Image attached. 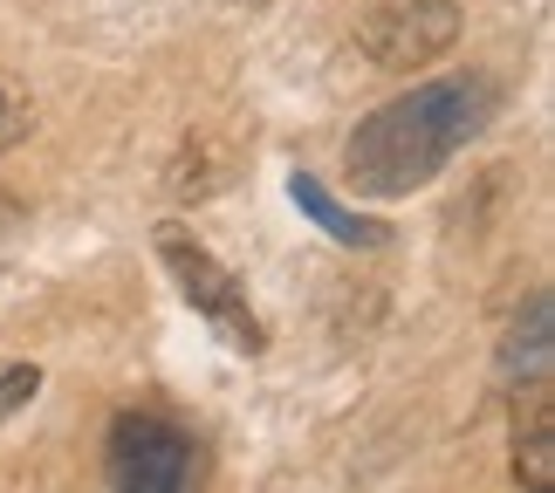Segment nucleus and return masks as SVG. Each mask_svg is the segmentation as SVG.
<instances>
[{"mask_svg": "<svg viewBox=\"0 0 555 493\" xmlns=\"http://www.w3.org/2000/svg\"><path fill=\"white\" fill-rule=\"evenodd\" d=\"M494 111L501 96L487 76H446V82H425V90H404L350 131L344 171L364 199H404V192L433 185L494 124Z\"/></svg>", "mask_w": 555, "mask_h": 493, "instance_id": "1", "label": "nucleus"}, {"mask_svg": "<svg viewBox=\"0 0 555 493\" xmlns=\"http://www.w3.org/2000/svg\"><path fill=\"white\" fill-rule=\"evenodd\" d=\"M158 254H165V268H172V282L185 288V302L199 309V323L220 336V342H233V350H268V329H261V315H254V302H247V288L233 282V274L212 261V254L192 241L185 226H158Z\"/></svg>", "mask_w": 555, "mask_h": 493, "instance_id": "2", "label": "nucleus"}, {"mask_svg": "<svg viewBox=\"0 0 555 493\" xmlns=\"http://www.w3.org/2000/svg\"><path fill=\"white\" fill-rule=\"evenodd\" d=\"M111 493H185L192 486V439L158 412H117L103 439Z\"/></svg>", "mask_w": 555, "mask_h": 493, "instance_id": "3", "label": "nucleus"}, {"mask_svg": "<svg viewBox=\"0 0 555 493\" xmlns=\"http://www.w3.org/2000/svg\"><path fill=\"white\" fill-rule=\"evenodd\" d=\"M460 41V0H377V8L357 21V49H364L377 69H425Z\"/></svg>", "mask_w": 555, "mask_h": 493, "instance_id": "4", "label": "nucleus"}, {"mask_svg": "<svg viewBox=\"0 0 555 493\" xmlns=\"http://www.w3.org/2000/svg\"><path fill=\"white\" fill-rule=\"evenodd\" d=\"M515 486L555 493V404H548V384H528V404H515Z\"/></svg>", "mask_w": 555, "mask_h": 493, "instance_id": "5", "label": "nucleus"}, {"mask_svg": "<svg viewBox=\"0 0 555 493\" xmlns=\"http://www.w3.org/2000/svg\"><path fill=\"white\" fill-rule=\"evenodd\" d=\"M288 192H295V206H302L309 220L330 233V241H344V247H391V226H384V220H371V212H350V206H336L330 192L309 179V171H302V179H295Z\"/></svg>", "mask_w": 555, "mask_h": 493, "instance_id": "6", "label": "nucleus"}, {"mask_svg": "<svg viewBox=\"0 0 555 493\" xmlns=\"http://www.w3.org/2000/svg\"><path fill=\"white\" fill-rule=\"evenodd\" d=\"M548 363H555V350H548V295H528L521 323H515V336H507L501 371H507L515 391H528V384H548Z\"/></svg>", "mask_w": 555, "mask_h": 493, "instance_id": "7", "label": "nucleus"}, {"mask_svg": "<svg viewBox=\"0 0 555 493\" xmlns=\"http://www.w3.org/2000/svg\"><path fill=\"white\" fill-rule=\"evenodd\" d=\"M35 391H41V371H35V363H0V418L21 412Z\"/></svg>", "mask_w": 555, "mask_h": 493, "instance_id": "8", "label": "nucleus"}, {"mask_svg": "<svg viewBox=\"0 0 555 493\" xmlns=\"http://www.w3.org/2000/svg\"><path fill=\"white\" fill-rule=\"evenodd\" d=\"M21 124H28V103H21V90H14L8 76H0V144H8Z\"/></svg>", "mask_w": 555, "mask_h": 493, "instance_id": "9", "label": "nucleus"}]
</instances>
